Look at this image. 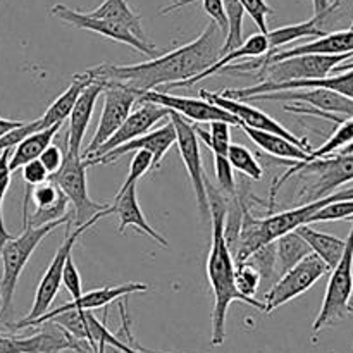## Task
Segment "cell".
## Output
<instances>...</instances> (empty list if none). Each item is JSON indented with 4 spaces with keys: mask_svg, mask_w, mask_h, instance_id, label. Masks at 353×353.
<instances>
[{
    "mask_svg": "<svg viewBox=\"0 0 353 353\" xmlns=\"http://www.w3.org/2000/svg\"><path fill=\"white\" fill-rule=\"evenodd\" d=\"M224 38L226 37L219 26L210 19L205 30L195 40L159 57L130 65L100 64L86 72L92 79L119 83L134 92H147L164 85L171 86L174 83L192 79L212 65L221 57Z\"/></svg>",
    "mask_w": 353,
    "mask_h": 353,
    "instance_id": "cell-1",
    "label": "cell"
},
{
    "mask_svg": "<svg viewBox=\"0 0 353 353\" xmlns=\"http://www.w3.org/2000/svg\"><path fill=\"white\" fill-rule=\"evenodd\" d=\"M207 200H209L210 224H212V243L207 257V278L214 293L212 309V347H221L226 338V317L231 303L243 302L255 309L264 310V302L241 295L234 283V259L224 238V217L228 209V196L205 178Z\"/></svg>",
    "mask_w": 353,
    "mask_h": 353,
    "instance_id": "cell-2",
    "label": "cell"
},
{
    "mask_svg": "<svg viewBox=\"0 0 353 353\" xmlns=\"http://www.w3.org/2000/svg\"><path fill=\"white\" fill-rule=\"evenodd\" d=\"M293 174L302 176L303 186L300 190V205L307 202L330 196L338 192V188L353 181V155L331 154L327 157L316 159L312 162H293L288 171L274 181L271 186L269 210L274 207L276 195L279 188L292 178Z\"/></svg>",
    "mask_w": 353,
    "mask_h": 353,
    "instance_id": "cell-3",
    "label": "cell"
},
{
    "mask_svg": "<svg viewBox=\"0 0 353 353\" xmlns=\"http://www.w3.org/2000/svg\"><path fill=\"white\" fill-rule=\"evenodd\" d=\"M71 217L72 212L57 221L41 224V226H31L28 221H24L23 233L17 238L12 236L6 241L2 254H0V323L12 309L17 281H19L21 272L26 268L30 257L33 255L34 248L43 241L47 234L57 230L59 226L71 224Z\"/></svg>",
    "mask_w": 353,
    "mask_h": 353,
    "instance_id": "cell-4",
    "label": "cell"
},
{
    "mask_svg": "<svg viewBox=\"0 0 353 353\" xmlns=\"http://www.w3.org/2000/svg\"><path fill=\"white\" fill-rule=\"evenodd\" d=\"M245 100H271V102H288L285 110L303 116H316L323 119L341 124L353 117V100L341 93L327 88H292L278 90V92L257 93Z\"/></svg>",
    "mask_w": 353,
    "mask_h": 353,
    "instance_id": "cell-5",
    "label": "cell"
},
{
    "mask_svg": "<svg viewBox=\"0 0 353 353\" xmlns=\"http://www.w3.org/2000/svg\"><path fill=\"white\" fill-rule=\"evenodd\" d=\"M353 226L340 262L331 269L326 295L312 324L314 338L326 327L347 319L353 314Z\"/></svg>",
    "mask_w": 353,
    "mask_h": 353,
    "instance_id": "cell-6",
    "label": "cell"
},
{
    "mask_svg": "<svg viewBox=\"0 0 353 353\" xmlns=\"http://www.w3.org/2000/svg\"><path fill=\"white\" fill-rule=\"evenodd\" d=\"M353 57L348 54H302L271 61L255 69L257 85H279L299 79H321L330 76L345 61Z\"/></svg>",
    "mask_w": 353,
    "mask_h": 353,
    "instance_id": "cell-7",
    "label": "cell"
},
{
    "mask_svg": "<svg viewBox=\"0 0 353 353\" xmlns=\"http://www.w3.org/2000/svg\"><path fill=\"white\" fill-rule=\"evenodd\" d=\"M112 214H114L112 205L107 207L105 210L99 212L95 217H92V219L86 221V223L79 224L74 231H71V233L65 234L64 241H62V245L59 247L57 254L54 255L52 262L48 264L47 271H45L43 278H41L40 283H38V288H37V293H34V300H33V305H31L30 314H28L24 319H21L19 323L9 324L10 330H14V331L24 330V327L28 326V323H31V321L38 319V317H41L43 314L48 312V309H50L52 302L55 300V296H57V293H59V288H61V285H62V271H64L65 261H68V257L71 255L76 241L81 238V234L85 233L86 230H90L92 226H95V224L99 223L102 217L112 216Z\"/></svg>",
    "mask_w": 353,
    "mask_h": 353,
    "instance_id": "cell-8",
    "label": "cell"
},
{
    "mask_svg": "<svg viewBox=\"0 0 353 353\" xmlns=\"http://www.w3.org/2000/svg\"><path fill=\"white\" fill-rule=\"evenodd\" d=\"M88 168L86 159L65 150L61 168L54 174L48 176V179H52L62 190L68 202L72 205V221L76 223V226L86 223L107 209L105 203H97L90 199L88 185H86V169Z\"/></svg>",
    "mask_w": 353,
    "mask_h": 353,
    "instance_id": "cell-9",
    "label": "cell"
},
{
    "mask_svg": "<svg viewBox=\"0 0 353 353\" xmlns=\"http://www.w3.org/2000/svg\"><path fill=\"white\" fill-rule=\"evenodd\" d=\"M330 271L331 269L324 264L323 259L310 252L299 264L286 271L274 286H271L264 299V312L271 314L272 310L279 309L296 296L303 295Z\"/></svg>",
    "mask_w": 353,
    "mask_h": 353,
    "instance_id": "cell-10",
    "label": "cell"
},
{
    "mask_svg": "<svg viewBox=\"0 0 353 353\" xmlns=\"http://www.w3.org/2000/svg\"><path fill=\"white\" fill-rule=\"evenodd\" d=\"M169 119L176 128V145H178V152L183 159L186 171H188L190 183L193 186L196 199V207L202 216V219L210 221V210H209V200H207V190H205V169H203L202 162V152H200L199 137L195 133V128L181 117L179 114L172 112L169 114Z\"/></svg>",
    "mask_w": 353,
    "mask_h": 353,
    "instance_id": "cell-11",
    "label": "cell"
},
{
    "mask_svg": "<svg viewBox=\"0 0 353 353\" xmlns=\"http://www.w3.org/2000/svg\"><path fill=\"white\" fill-rule=\"evenodd\" d=\"M47 323H55L59 326L64 327L65 331L72 334L76 340L85 341L92 347L93 353L97 352V345L105 343L107 347H112L121 353H140L147 352L145 348L138 347V345H130L128 341H123L119 336L110 333L107 330L105 321L100 323L95 316L92 314V310H68V312H62L59 316L52 317Z\"/></svg>",
    "mask_w": 353,
    "mask_h": 353,
    "instance_id": "cell-12",
    "label": "cell"
},
{
    "mask_svg": "<svg viewBox=\"0 0 353 353\" xmlns=\"http://www.w3.org/2000/svg\"><path fill=\"white\" fill-rule=\"evenodd\" d=\"M138 102V95L134 90L128 88V86L119 85V83H105L103 88V109L100 114L99 126H97L95 134H93L92 141L88 147L81 152V157L86 159L100 147L105 143L117 130L128 114L131 112L134 103Z\"/></svg>",
    "mask_w": 353,
    "mask_h": 353,
    "instance_id": "cell-13",
    "label": "cell"
},
{
    "mask_svg": "<svg viewBox=\"0 0 353 353\" xmlns=\"http://www.w3.org/2000/svg\"><path fill=\"white\" fill-rule=\"evenodd\" d=\"M43 330L33 336H6L0 334V353H59L72 350L90 353L88 347L55 323H43Z\"/></svg>",
    "mask_w": 353,
    "mask_h": 353,
    "instance_id": "cell-14",
    "label": "cell"
},
{
    "mask_svg": "<svg viewBox=\"0 0 353 353\" xmlns=\"http://www.w3.org/2000/svg\"><path fill=\"white\" fill-rule=\"evenodd\" d=\"M50 12L55 17H59L64 23L71 24V26L79 28V30H88L93 33L100 34V37H105L109 40L119 41V43L128 45V47L134 48L137 52L145 55H154L157 52L155 45L147 43V41H141L133 31L128 30L124 24L116 23V21L102 19V17H93L88 12H79V10L69 9L64 3H55L50 9Z\"/></svg>",
    "mask_w": 353,
    "mask_h": 353,
    "instance_id": "cell-15",
    "label": "cell"
},
{
    "mask_svg": "<svg viewBox=\"0 0 353 353\" xmlns=\"http://www.w3.org/2000/svg\"><path fill=\"white\" fill-rule=\"evenodd\" d=\"M200 97L209 102H212L214 105L221 107V109L228 110L230 114H233L238 121H240V126H248L254 128V130H261V131H269V133L279 134V137L286 138L292 143L299 145L302 150L305 152H312L314 148L310 147L309 141L305 138H299L292 133L290 130H286L283 124H279L274 117H271L269 114L262 112V110L255 109V107L248 105L245 100H236V99H230V97L223 95V93L217 92H209V90H200Z\"/></svg>",
    "mask_w": 353,
    "mask_h": 353,
    "instance_id": "cell-16",
    "label": "cell"
},
{
    "mask_svg": "<svg viewBox=\"0 0 353 353\" xmlns=\"http://www.w3.org/2000/svg\"><path fill=\"white\" fill-rule=\"evenodd\" d=\"M138 99L150 100L159 103L172 112L179 114L186 121H195V123H212V121H224L231 126H240V121L230 114L228 110L214 105L212 102L205 99H193V97H176L168 92H157V90H147V92H137Z\"/></svg>",
    "mask_w": 353,
    "mask_h": 353,
    "instance_id": "cell-17",
    "label": "cell"
},
{
    "mask_svg": "<svg viewBox=\"0 0 353 353\" xmlns=\"http://www.w3.org/2000/svg\"><path fill=\"white\" fill-rule=\"evenodd\" d=\"M353 52V28L343 31H334V33H326L324 37L316 38L314 41L309 43L299 45V47L288 48V50H278L271 55V57L262 59L255 57V62H245V64L238 65H226L224 69H221L219 72H252L255 71L261 65L268 64L271 61H279V59L292 57V55H302V54H348Z\"/></svg>",
    "mask_w": 353,
    "mask_h": 353,
    "instance_id": "cell-18",
    "label": "cell"
},
{
    "mask_svg": "<svg viewBox=\"0 0 353 353\" xmlns=\"http://www.w3.org/2000/svg\"><path fill=\"white\" fill-rule=\"evenodd\" d=\"M169 114H171V110L159 105V103L150 102V100L138 99L137 107L131 109V112L128 114V117L124 119V123L121 124L119 130L86 159L100 157V155H103L105 152L112 150V148L119 147V145L126 143V141L133 140V138H138L141 137V134L148 133L159 121L169 119Z\"/></svg>",
    "mask_w": 353,
    "mask_h": 353,
    "instance_id": "cell-19",
    "label": "cell"
},
{
    "mask_svg": "<svg viewBox=\"0 0 353 353\" xmlns=\"http://www.w3.org/2000/svg\"><path fill=\"white\" fill-rule=\"evenodd\" d=\"M333 76H326L321 79H299V81H286L279 83V85H252L247 88H228L223 90V95L230 97V99L245 100L257 93H268V92H278V90H292V88H327L333 92L341 93V95L348 97L353 100V64L347 68H340L338 65L334 69Z\"/></svg>",
    "mask_w": 353,
    "mask_h": 353,
    "instance_id": "cell-20",
    "label": "cell"
},
{
    "mask_svg": "<svg viewBox=\"0 0 353 353\" xmlns=\"http://www.w3.org/2000/svg\"><path fill=\"white\" fill-rule=\"evenodd\" d=\"M176 145V128L171 123V119L168 121V124H164L159 130L150 131V133H145L141 137L133 138V140L126 141V143L119 145V147L112 148V150L105 152L103 155L95 159H86L88 165H97V164H109L114 162L116 159H119L121 155L133 154L138 150H147L150 152L154 162H152V169H157L161 165L162 159L165 157V154L169 152V148Z\"/></svg>",
    "mask_w": 353,
    "mask_h": 353,
    "instance_id": "cell-21",
    "label": "cell"
},
{
    "mask_svg": "<svg viewBox=\"0 0 353 353\" xmlns=\"http://www.w3.org/2000/svg\"><path fill=\"white\" fill-rule=\"evenodd\" d=\"M148 292V286L143 283H126V285H117V286H105V288L95 290V292H90L81 295L79 299L72 300V302L64 303V305L57 307L54 310H48L47 314H43L38 319L28 323L26 327H37L41 326L43 323L50 321L52 317L59 316L62 312H68V310H95L107 307L109 303L116 302V300L124 299V296L131 295V293H145ZM24 327V330H26Z\"/></svg>",
    "mask_w": 353,
    "mask_h": 353,
    "instance_id": "cell-22",
    "label": "cell"
},
{
    "mask_svg": "<svg viewBox=\"0 0 353 353\" xmlns=\"http://www.w3.org/2000/svg\"><path fill=\"white\" fill-rule=\"evenodd\" d=\"M24 199L31 200L34 205V212L30 216L28 205L24 203V221H28L31 226H41L68 216V199L52 179L31 186Z\"/></svg>",
    "mask_w": 353,
    "mask_h": 353,
    "instance_id": "cell-23",
    "label": "cell"
},
{
    "mask_svg": "<svg viewBox=\"0 0 353 353\" xmlns=\"http://www.w3.org/2000/svg\"><path fill=\"white\" fill-rule=\"evenodd\" d=\"M105 83L100 79H93L76 99L69 114V130H68V152L74 155H81V143L85 138L86 130L92 121L93 110H95L97 100L103 93Z\"/></svg>",
    "mask_w": 353,
    "mask_h": 353,
    "instance_id": "cell-24",
    "label": "cell"
},
{
    "mask_svg": "<svg viewBox=\"0 0 353 353\" xmlns=\"http://www.w3.org/2000/svg\"><path fill=\"white\" fill-rule=\"evenodd\" d=\"M114 214L119 217V226H117V231L121 234L124 233L128 226H134L138 231H141L143 234L150 236L152 240L157 241L161 247L168 248L169 243L162 234H159L154 228L148 224V221L145 219L143 212H141V207L138 203V195H137V185L130 186L124 193L121 195H116L112 203Z\"/></svg>",
    "mask_w": 353,
    "mask_h": 353,
    "instance_id": "cell-25",
    "label": "cell"
},
{
    "mask_svg": "<svg viewBox=\"0 0 353 353\" xmlns=\"http://www.w3.org/2000/svg\"><path fill=\"white\" fill-rule=\"evenodd\" d=\"M268 52H269L268 38H265L264 33H261V31H259V33L252 34L250 38H247V40H245L243 43L240 45V47L233 48V50H230V52H226V54L221 55V59H217V61L214 62L212 65H209L205 71H202L200 74L193 76L192 79L174 83V85L168 86V90H171V88H188V86L196 85V83L202 81V79H205V78H209V76L216 74V72H219L221 69H224L226 65L233 64L234 61H240V59H247V57H261V55L268 54Z\"/></svg>",
    "mask_w": 353,
    "mask_h": 353,
    "instance_id": "cell-26",
    "label": "cell"
},
{
    "mask_svg": "<svg viewBox=\"0 0 353 353\" xmlns=\"http://www.w3.org/2000/svg\"><path fill=\"white\" fill-rule=\"evenodd\" d=\"M330 16L327 12L324 14H314V17H310L309 21H303V23L290 24V26L278 28V30H272L265 33L269 43V52L264 54V57H271L274 52L279 50V47L283 45H288L292 41L302 40V38H321L326 34V31L319 26L326 17Z\"/></svg>",
    "mask_w": 353,
    "mask_h": 353,
    "instance_id": "cell-27",
    "label": "cell"
},
{
    "mask_svg": "<svg viewBox=\"0 0 353 353\" xmlns=\"http://www.w3.org/2000/svg\"><path fill=\"white\" fill-rule=\"evenodd\" d=\"M295 231L309 243L310 250L317 257L323 259V262L327 268L333 269L340 262L345 247H347V240H341V238L333 236V234L321 233V231L310 228V224H302Z\"/></svg>",
    "mask_w": 353,
    "mask_h": 353,
    "instance_id": "cell-28",
    "label": "cell"
},
{
    "mask_svg": "<svg viewBox=\"0 0 353 353\" xmlns=\"http://www.w3.org/2000/svg\"><path fill=\"white\" fill-rule=\"evenodd\" d=\"M240 128L248 134V138H250L259 148H262V150L265 152V154L274 155V157L278 159H285V161H295V162L307 161V157H309V152L302 150L299 145L292 143V141L279 137V134L269 133V131L254 130V128H248V126H240Z\"/></svg>",
    "mask_w": 353,
    "mask_h": 353,
    "instance_id": "cell-29",
    "label": "cell"
},
{
    "mask_svg": "<svg viewBox=\"0 0 353 353\" xmlns=\"http://www.w3.org/2000/svg\"><path fill=\"white\" fill-rule=\"evenodd\" d=\"M61 128L62 124H55V126L45 128V130L37 131V133H31L30 137L21 140L19 143L14 147L12 155L9 157L10 172L21 169L26 162L34 161V159L40 157L41 152H43L48 145H52V140L57 137Z\"/></svg>",
    "mask_w": 353,
    "mask_h": 353,
    "instance_id": "cell-30",
    "label": "cell"
},
{
    "mask_svg": "<svg viewBox=\"0 0 353 353\" xmlns=\"http://www.w3.org/2000/svg\"><path fill=\"white\" fill-rule=\"evenodd\" d=\"M276 245V272L281 278L286 271L299 264L305 255H309L310 247L296 231H290L274 240Z\"/></svg>",
    "mask_w": 353,
    "mask_h": 353,
    "instance_id": "cell-31",
    "label": "cell"
},
{
    "mask_svg": "<svg viewBox=\"0 0 353 353\" xmlns=\"http://www.w3.org/2000/svg\"><path fill=\"white\" fill-rule=\"evenodd\" d=\"M93 17H102V19L116 21V23L124 24L130 31H133L141 41H147L150 43L145 34L143 28H141V19L130 6H128L126 0H103L95 10L88 12Z\"/></svg>",
    "mask_w": 353,
    "mask_h": 353,
    "instance_id": "cell-32",
    "label": "cell"
},
{
    "mask_svg": "<svg viewBox=\"0 0 353 353\" xmlns=\"http://www.w3.org/2000/svg\"><path fill=\"white\" fill-rule=\"evenodd\" d=\"M209 124V131L203 130L202 126H193L195 133L200 141L207 145L212 155H224L228 157V150L231 145V124L224 123V121H212Z\"/></svg>",
    "mask_w": 353,
    "mask_h": 353,
    "instance_id": "cell-33",
    "label": "cell"
},
{
    "mask_svg": "<svg viewBox=\"0 0 353 353\" xmlns=\"http://www.w3.org/2000/svg\"><path fill=\"white\" fill-rule=\"evenodd\" d=\"M228 161L233 165L234 169H238L240 172H243L247 178L254 179V181H261L264 171H262V165L259 164L257 159L254 157L250 150L243 145L231 143L230 150H228Z\"/></svg>",
    "mask_w": 353,
    "mask_h": 353,
    "instance_id": "cell-34",
    "label": "cell"
},
{
    "mask_svg": "<svg viewBox=\"0 0 353 353\" xmlns=\"http://www.w3.org/2000/svg\"><path fill=\"white\" fill-rule=\"evenodd\" d=\"M234 283L241 295L248 296V299H255L259 292V285H261V274L254 265L248 262L234 265Z\"/></svg>",
    "mask_w": 353,
    "mask_h": 353,
    "instance_id": "cell-35",
    "label": "cell"
},
{
    "mask_svg": "<svg viewBox=\"0 0 353 353\" xmlns=\"http://www.w3.org/2000/svg\"><path fill=\"white\" fill-rule=\"evenodd\" d=\"M9 157H10V148L0 152V254L6 245L7 240H10V233L6 230V223H3V199L9 190L10 185V169H9Z\"/></svg>",
    "mask_w": 353,
    "mask_h": 353,
    "instance_id": "cell-36",
    "label": "cell"
},
{
    "mask_svg": "<svg viewBox=\"0 0 353 353\" xmlns=\"http://www.w3.org/2000/svg\"><path fill=\"white\" fill-rule=\"evenodd\" d=\"M247 262L250 265H254L255 269L261 274V279H272L276 272V245L274 241L264 245V247L259 248L257 252L250 255L247 259Z\"/></svg>",
    "mask_w": 353,
    "mask_h": 353,
    "instance_id": "cell-37",
    "label": "cell"
},
{
    "mask_svg": "<svg viewBox=\"0 0 353 353\" xmlns=\"http://www.w3.org/2000/svg\"><path fill=\"white\" fill-rule=\"evenodd\" d=\"M196 2V0H176L172 6L165 7L164 10H161L162 14L165 12H171V10L179 9L183 6H188V3ZM202 2V9L205 10V14H209L210 19L219 26V30L223 31L224 37H226V31H228V19H226V12H224V3L223 0H200Z\"/></svg>",
    "mask_w": 353,
    "mask_h": 353,
    "instance_id": "cell-38",
    "label": "cell"
},
{
    "mask_svg": "<svg viewBox=\"0 0 353 353\" xmlns=\"http://www.w3.org/2000/svg\"><path fill=\"white\" fill-rule=\"evenodd\" d=\"M214 171H216L217 186H219L221 192H223L228 199L236 196L238 186L236 181H234L233 165L230 164L228 157H224V155H214Z\"/></svg>",
    "mask_w": 353,
    "mask_h": 353,
    "instance_id": "cell-39",
    "label": "cell"
},
{
    "mask_svg": "<svg viewBox=\"0 0 353 353\" xmlns=\"http://www.w3.org/2000/svg\"><path fill=\"white\" fill-rule=\"evenodd\" d=\"M133 154H134V157H133V161H131V164H130V172H128V178H126V181L123 183V186L119 188L117 195H121V193L126 192L130 186L138 185V181H140L141 176H143L145 172L150 171V169H152V162H154V157H152L150 152L138 150V152H133Z\"/></svg>",
    "mask_w": 353,
    "mask_h": 353,
    "instance_id": "cell-40",
    "label": "cell"
},
{
    "mask_svg": "<svg viewBox=\"0 0 353 353\" xmlns=\"http://www.w3.org/2000/svg\"><path fill=\"white\" fill-rule=\"evenodd\" d=\"M350 217H353V199L340 200V202H333L330 203V205L323 207V209L317 210V212L310 217V224L350 219Z\"/></svg>",
    "mask_w": 353,
    "mask_h": 353,
    "instance_id": "cell-41",
    "label": "cell"
},
{
    "mask_svg": "<svg viewBox=\"0 0 353 353\" xmlns=\"http://www.w3.org/2000/svg\"><path fill=\"white\" fill-rule=\"evenodd\" d=\"M241 6H243L245 12L254 19V23L257 24L259 31L261 33H268L269 28H268V16H271L274 10L272 7L269 6L265 0H240Z\"/></svg>",
    "mask_w": 353,
    "mask_h": 353,
    "instance_id": "cell-42",
    "label": "cell"
},
{
    "mask_svg": "<svg viewBox=\"0 0 353 353\" xmlns=\"http://www.w3.org/2000/svg\"><path fill=\"white\" fill-rule=\"evenodd\" d=\"M62 285L68 290L69 295L72 296V300L79 299L83 295L81 274H79L78 268H76L74 261H72V255H69L68 261H65L64 271H62Z\"/></svg>",
    "mask_w": 353,
    "mask_h": 353,
    "instance_id": "cell-43",
    "label": "cell"
},
{
    "mask_svg": "<svg viewBox=\"0 0 353 353\" xmlns=\"http://www.w3.org/2000/svg\"><path fill=\"white\" fill-rule=\"evenodd\" d=\"M21 172H23V181L28 183L30 186H37L40 183L47 181L48 179V171L43 164H41L40 159H34V161L26 162V164L21 168Z\"/></svg>",
    "mask_w": 353,
    "mask_h": 353,
    "instance_id": "cell-44",
    "label": "cell"
},
{
    "mask_svg": "<svg viewBox=\"0 0 353 353\" xmlns=\"http://www.w3.org/2000/svg\"><path fill=\"white\" fill-rule=\"evenodd\" d=\"M41 161V164L47 168L48 174H54L59 168L62 165V161H64V152L57 147V145H48L41 155L38 157Z\"/></svg>",
    "mask_w": 353,
    "mask_h": 353,
    "instance_id": "cell-45",
    "label": "cell"
},
{
    "mask_svg": "<svg viewBox=\"0 0 353 353\" xmlns=\"http://www.w3.org/2000/svg\"><path fill=\"white\" fill-rule=\"evenodd\" d=\"M314 14H331L340 7V0H312Z\"/></svg>",
    "mask_w": 353,
    "mask_h": 353,
    "instance_id": "cell-46",
    "label": "cell"
},
{
    "mask_svg": "<svg viewBox=\"0 0 353 353\" xmlns=\"http://www.w3.org/2000/svg\"><path fill=\"white\" fill-rule=\"evenodd\" d=\"M19 124H23L21 121H12V119H3V117H0V137H3L6 133H9L10 130H14V128H17Z\"/></svg>",
    "mask_w": 353,
    "mask_h": 353,
    "instance_id": "cell-47",
    "label": "cell"
},
{
    "mask_svg": "<svg viewBox=\"0 0 353 353\" xmlns=\"http://www.w3.org/2000/svg\"><path fill=\"white\" fill-rule=\"evenodd\" d=\"M336 154H341V155H353V140H352L348 145H345V147L341 148V150H338Z\"/></svg>",
    "mask_w": 353,
    "mask_h": 353,
    "instance_id": "cell-48",
    "label": "cell"
},
{
    "mask_svg": "<svg viewBox=\"0 0 353 353\" xmlns=\"http://www.w3.org/2000/svg\"><path fill=\"white\" fill-rule=\"evenodd\" d=\"M107 350V345L105 343H99L97 345V352L95 353H105Z\"/></svg>",
    "mask_w": 353,
    "mask_h": 353,
    "instance_id": "cell-49",
    "label": "cell"
},
{
    "mask_svg": "<svg viewBox=\"0 0 353 353\" xmlns=\"http://www.w3.org/2000/svg\"><path fill=\"white\" fill-rule=\"evenodd\" d=\"M348 221H352V223H353V217H350V219H348Z\"/></svg>",
    "mask_w": 353,
    "mask_h": 353,
    "instance_id": "cell-50",
    "label": "cell"
},
{
    "mask_svg": "<svg viewBox=\"0 0 353 353\" xmlns=\"http://www.w3.org/2000/svg\"><path fill=\"white\" fill-rule=\"evenodd\" d=\"M350 28H353V24H352V26H350Z\"/></svg>",
    "mask_w": 353,
    "mask_h": 353,
    "instance_id": "cell-51",
    "label": "cell"
}]
</instances>
